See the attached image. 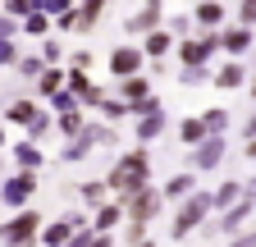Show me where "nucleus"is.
Segmentation results:
<instances>
[{
  "instance_id": "2f4dec72",
  "label": "nucleus",
  "mask_w": 256,
  "mask_h": 247,
  "mask_svg": "<svg viewBox=\"0 0 256 247\" xmlns=\"http://www.w3.org/2000/svg\"><path fill=\"white\" fill-rule=\"evenodd\" d=\"M32 10H37L32 0H0V14H10V18H28Z\"/></svg>"
},
{
  "instance_id": "4c0bfd02",
  "label": "nucleus",
  "mask_w": 256,
  "mask_h": 247,
  "mask_svg": "<svg viewBox=\"0 0 256 247\" xmlns=\"http://www.w3.org/2000/svg\"><path fill=\"white\" fill-rule=\"evenodd\" d=\"M42 60H46V64H60V60H64V46L60 42H42V50H37Z\"/></svg>"
},
{
  "instance_id": "7c9ffc66",
  "label": "nucleus",
  "mask_w": 256,
  "mask_h": 247,
  "mask_svg": "<svg viewBox=\"0 0 256 247\" xmlns=\"http://www.w3.org/2000/svg\"><path fill=\"white\" fill-rule=\"evenodd\" d=\"M46 101L55 106L50 114H60V110H82V106H78V96H74V92H69V87H60V92H55V96H46Z\"/></svg>"
},
{
  "instance_id": "4468645a",
  "label": "nucleus",
  "mask_w": 256,
  "mask_h": 247,
  "mask_svg": "<svg viewBox=\"0 0 256 247\" xmlns=\"http://www.w3.org/2000/svg\"><path fill=\"white\" fill-rule=\"evenodd\" d=\"M151 96V78H142V74H133V78H119V101L133 110V106H142Z\"/></svg>"
},
{
  "instance_id": "f8f14e48",
  "label": "nucleus",
  "mask_w": 256,
  "mask_h": 247,
  "mask_svg": "<svg viewBox=\"0 0 256 247\" xmlns=\"http://www.w3.org/2000/svg\"><path fill=\"white\" fill-rule=\"evenodd\" d=\"M188 192H197V174L192 170H178V174H170L165 183H160V197L165 202H183Z\"/></svg>"
},
{
  "instance_id": "7ed1b4c3",
  "label": "nucleus",
  "mask_w": 256,
  "mask_h": 247,
  "mask_svg": "<svg viewBox=\"0 0 256 247\" xmlns=\"http://www.w3.org/2000/svg\"><path fill=\"white\" fill-rule=\"evenodd\" d=\"M206 215H210V192H188L183 202H178V210H174V220H170V238H188V234H197L202 229V220H206Z\"/></svg>"
},
{
  "instance_id": "0eeeda50",
  "label": "nucleus",
  "mask_w": 256,
  "mask_h": 247,
  "mask_svg": "<svg viewBox=\"0 0 256 247\" xmlns=\"http://www.w3.org/2000/svg\"><path fill=\"white\" fill-rule=\"evenodd\" d=\"M32 197H37V174H32V170H14L10 178H0V206L23 210Z\"/></svg>"
},
{
  "instance_id": "2eb2a0df",
  "label": "nucleus",
  "mask_w": 256,
  "mask_h": 247,
  "mask_svg": "<svg viewBox=\"0 0 256 247\" xmlns=\"http://www.w3.org/2000/svg\"><path fill=\"white\" fill-rule=\"evenodd\" d=\"M69 238H74V224H69V215H60V220L42 224V234H37V247H64Z\"/></svg>"
},
{
  "instance_id": "f03ea898",
  "label": "nucleus",
  "mask_w": 256,
  "mask_h": 247,
  "mask_svg": "<svg viewBox=\"0 0 256 247\" xmlns=\"http://www.w3.org/2000/svg\"><path fill=\"white\" fill-rule=\"evenodd\" d=\"M92 146H119L114 128H106V124H82V133H74L69 142H64L60 160H64V165H78V160L92 156Z\"/></svg>"
},
{
  "instance_id": "58836bf2",
  "label": "nucleus",
  "mask_w": 256,
  "mask_h": 247,
  "mask_svg": "<svg viewBox=\"0 0 256 247\" xmlns=\"http://www.w3.org/2000/svg\"><path fill=\"white\" fill-rule=\"evenodd\" d=\"M92 238H96V234H92V224H87V229H74V238L64 242V247H92Z\"/></svg>"
},
{
  "instance_id": "20e7f679",
  "label": "nucleus",
  "mask_w": 256,
  "mask_h": 247,
  "mask_svg": "<svg viewBox=\"0 0 256 247\" xmlns=\"http://www.w3.org/2000/svg\"><path fill=\"white\" fill-rule=\"evenodd\" d=\"M37 234H42V215L23 206L14 220H0V247H37Z\"/></svg>"
},
{
  "instance_id": "09e8293b",
  "label": "nucleus",
  "mask_w": 256,
  "mask_h": 247,
  "mask_svg": "<svg viewBox=\"0 0 256 247\" xmlns=\"http://www.w3.org/2000/svg\"><path fill=\"white\" fill-rule=\"evenodd\" d=\"M0 146H10V142H5V124H0Z\"/></svg>"
},
{
  "instance_id": "a19ab883",
  "label": "nucleus",
  "mask_w": 256,
  "mask_h": 247,
  "mask_svg": "<svg viewBox=\"0 0 256 247\" xmlns=\"http://www.w3.org/2000/svg\"><path fill=\"white\" fill-rule=\"evenodd\" d=\"M229 247H256V229H242V234H234V238H229Z\"/></svg>"
},
{
  "instance_id": "b1692460",
  "label": "nucleus",
  "mask_w": 256,
  "mask_h": 247,
  "mask_svg": "<svg viewBox=\"0 0 256 247\" xmlns=\"http://www.w3.org/2000/svg\"><path fill=\"white\" fill-rule=\"evenodd\" d=\"M242 197V183L238 178H229V183H220V188L210 192V210H224V206H234Z\"/></svg>"
},
{
  "instance_id": "49530a36",
  "label": "nucleus",
  "mask_w": 256,
  "mask_h": 247,
  "mask_svg": "<svg viewBox=\"0 0 256 247\" xmlns=\"http://www.w3.org/2000/svg\"><path fill=\"white\" fill-rule=\"evenodd\" d=\"M242 151H247V160H252V165H256V138H252V142H247V146H242Z\"/></svg>"
},
{
  "instance_id": "393cba45",
  "label": "nucleus",
  "mask_w": 256,
  "mask_h": 247,
  "mask_svg": "<svg viewBox=\"0 0 256 247\" xmlns=\"http://www.w3.org/2000/svg\"><path fill=\"white\" fill-rule=\"evenodd\" d=\"M50 133H55V114H50V110H37V114H32V124H28V138H32V142H46Z\"/></svg>"
},
{
  "instance_id": "aec40b11",
  "label": "nucleus",
  "mask_w": 256,
  "mask_h": 247,
  "mask_svg": "<svg viewBox=\"0 0 256 247\" xmlns=\"http://www.w3.org/2000/svg\"><path fill=\"white\" fill-rule=\"evenodd\" d=\"M78 202L82 206H101V202H110V188H106V178H87V183H78Z\"/></svg>"
},
{
  "instance_id": "423d86ee",
  "label": "nucleus",
  "mask_w": 256,
  "mask_h": 247,
  "mask_svg": "<svg viewBox=\"0 0 256 247\" xmlns=\"http://www.w3.org/2000/svg\"><path fill=\"white\" fill-rule=\"evenodd\" d=\"M133 114H138V124H133V133H138V142L146 146V142H156L160 133L170 128V119H165V106H160V96L151 92V96L142 101V106H133Z\"/></svg>"
},
{
  "instance_id": "c03bdc74",
  "label": "nucleus",
  "mask_w": 256,
  "mask_h": 247,
  "mask_svg": "<svg viewBox=\"0 0 256 247\" xmlns=\"http://www.w3.org/2000/svg\"><path fill=\"white\" fill-rule=\"evenodd\" d=\"M92 247H119V242H114V234H96V238H92Z\"/></svg>"
},
{
  "instance_id": "5701e85b",
  "label": "nucleus",
  "mask_w": 256,
  "mask_h": 247,
  "mask_svg": "<svg viewBox=\"0 0 256 247\" xmlns=\"http://www.w3.org/2000/svg\"><path fill=\"white\" fill-rule=\"evenodd\" d=\"M64 87V69H55V64H46L42 74H37V96L46 101V96H55V92Z\"/></svg>"
},
{
  "instance_id": "c9c22d12",
  "label": "nucleus",
  "mask_w": 256,
  "mask_h": 247,
  "mask_svg": "<svg viewBox=\"0 0 256 247\" xmlns=\"http://www.w3.org/2000/svg\"><path fill=\"white\" fill-rule=\"evenodd\" d=\"M92 64H96V55H92V50H74V55H69V69H78V74H87Z\"/></svg>"
},
{
  "instance_id": "c756f323",
  "label": "nucleus",
  "mask_w": 256,
  "mask_h": 247,
  "mask_svg": "<svg viewBox=\"0 0 256 247\" xmlns=\"http://www.w3.org/2000/svg\"><path fill=\"white\" fill-rule=\"evenodd\" d=\"M178 82H183V87H202V82H210V69H206V64H183Z\"/></svg>"
},
{
  "instance_id": "37998d69",
  "label": "nucleus",
  "mask_w": 256,
  "mask_h": 247,
  "mask_svg": "<svg viewBox=\"0 0 256 247\" xmlns=\"http://www.w3.org/2000/svg\"><path fill=\"white\" fill-rule=\"evenodd\" d=\"M242 138H247V142H252V138H256V110H252V114H247V119H242Z\"/></svg>"
},
{
  "instance_id": "f704fd0d",
  "label": "nucleus",
  "mask_w": 256,
  "mask_h": 247,
  "mask_svg": "<svg viewBox=\"0 0 256 247\" xmlns=\"http://www.w3.org/2000/svg\"><path fill=\"white\" fill-rule=\"evenodd\" d=\"M18 55H23V50H18V42H14V37L0 42V64H10V69H14V60H18Z\"/></svg>"
},
{
  "instance_id": "9d476101",
  "label": "nucleus",
  "mask_w": 256,
  "mask_h": 247,
  "mask_svg": "<svg viewBox=\"0 0 256 247\" xmlns=\"http://www.w3.org/2000/svg\"><path fill=\"white\" fill-rule=\"evenodd\" d=\"M142 69H146L142 46H114V50H110V74H114V78H133V74H142Z\"/></svg>"
},
{
  "instance_id": "a878e982",
  "label": "nucleus",
  "mask_w": 256,
  "mask_h": 247,
  "mask_svg": "<svg viewBox=\"0 0 256 247\" xmlns=\"http://www.w3.org/2000/svg\"><path fill=\"white\" fill-rule=\"evenodd\" d=\"M42 69H46V60H42V55H18V60H14V74L28 78V82H37Z\"/></svg>"
},
{
  "instance_id": "c85d7f7f",
  "label": "nucleus",
  "mask_w": 256,
  "mask_h": 247,
  "mask_svg": "<svg viewBox=\"0 0 256 247\" xmlns=\"http://www.w3.org/2000/svg\"><path fill=\"white\" fill-rule=\"evenodd\" d=\"M197 119H202V128H206V133H224V128H229V110H220V106L206 110V114H197Z\"/></svg>"
},
{
  "instance_id": "dca6fc26",
  "label": "nucleus",
  "mask_w": 256,
  "mask_h": 247,
  "mask_svg": "<svg viewBox=\"0 0 256 247\" xmlns=\"http://www.w3.org/2000/svg\"><path fill=\"white\" fill-rule=\"evenodd\" d=\"M174 42H178L174 32H165V28H156V32H146V42H142V55H146V60H165V55L174 50Z\"/></svg>"
},
{
  "instance_id": "8fccbe9b",
  "label": "nucleus",
  "mask_w": 256,
  "mask_h": 247,
  "mask_svg": "<svg viewBox=\"0 0 256 247\" xmlns=\"http://www.w3.org/2000/svg\"><path fill=\"white\" fill-rule=\"evenodd\" d=\"M247 87H252V96H256V78H252V82H247Z\"/></svg>"
},
{
  "instance_id": "39448f33",
  "label": "nucleus",
  "mask_w": 256,
  "mask_h": 247,
  "mask_svg": "<svg viewBox=\"0 0 256 247\" xmlns=\"http://www.w3.org/2000/svg\"><path fill=\"white\" fill-rule=\"evenodd\" d=\"M160 210H165V197H160V188H138L133 197H124V220L138 224V229H151V220H160Z\"/></svg>"
},
{
  "instance_id": "cd10ccee",
  "label": "nucleus",
  "mask_w": 256,
  "mask_h": 247,
  "mask_svg": "<svg viewBox=\"0 0 256 247\" xmlns=\"http://www.w3.org/2000/svg\"><path fill=\"white\" fill-rule=\"evenodd\" d=\"M202 138H210V133L202 128V119H183V124H178V142H183V146H197Z\"/></svg>"
},
{
  "instance_id": "de8ad7c7",
  "label": "nucleus",
  "mask_w": 256,
  "mask_h": 247,
  "mask_svg": "<svg viewBox=\"0 0 256 247\" xmlns=\"http://www.w3.org/2000/svg\"><path fill=\"white\" fill-rule=\"evenodd\" d=\"M128 247H156V238H151V234H146V238H142V242H128Z\"/></svg>"
},
{
  "instance_id": "412c9836",
  "label": "nucleus",
  "mask_w": 256,
  "mask_h": 247,
  "mask_svg": "<svg viewBox=\"0 0 256 247\" xmlns=\"http://www.w3.org/2000/svg\"><path fill=\"white\" fill-rule=\"evenodd\" d=\"M50 23H55L50 14H42V10H32L28 18H18V37H46V32H50Z\"/></svg>"
},
{
  "instance_id": "72a5a7b5",
  "label": "nucleus",
  "mask_w": 256,
  "mask_h": 247,
  "mask_svg": "<svg viewBox=\"0 0 256 247\" xmlns=\"http://www.w3.org/2000/svg\"><path fill=\"white\" fill-rule=\"evenodd\" d=\"M101 114H106V119L114 124V119H124V114H133V110H128V106H124L119 96H106V101H101Z\"/></svg>"
},
{
  "instance_id": "603ef678",
  "label": "nucleus",
  "mask_w": 256,
  "mask_h": 247,
  "mask_svg": "<svg viewBox=\"0 0 256 247\" xmlns=\"http://www.w3.org/2000/svg\"><path fill=\"white\" fill-rule=\"evenodd\" d=\"M252 210H256V202H252Z\"/></svg>"
},
{
  "instance_id": "6ab92c4d",
  "label": "nucleus",
  "mask_w": 256,
  "mask_h": 247,
  "mask_svg": "<svg viewBox=\"0 0 256 247\" xmlns=\"http://www.w3.org/2000/svg\"><path fill=\"white\" fill-rule=\"evenodd\" d=\"M197 23L206 28V32H220L224 28V5L220 0H197Z\"/></svg>"
},
{
  "instance_id": "a18cd8bd",
  "label": "nucleus",
  "mask_w": 256,
  "mask_h": 247,
  "mask_svg": "<svg viewBox=\"0 0 256 247\" xmlns=\"http://www.w3.org/2000/svg\"><path fill=\"white\" fill-rule=\"evenodd\" d=\"M242 197H247V202H256V178H252V183H242Z\"/></svg>"
},
{
  "instance_id": "4be33fe9",
  "label": "nucleus",
  "mask_w": 256,
  "mask_h": 247,
  "mask_svg": "<svg viewBox=\"0 0 256 247\" xmlns=\"http://www.w3.org/2000/svg\"><path fill=\"white\" fill-rule=\"evenodd\" d=\"M242 82H247V69L238 64V60H229V64H220V74H215V87L234 92V87H242Z\"/></svg>"
},
{
  "instance_id": "f3484780",
  "label": "nucleus",
  "mask_w": 256,
  "mask_h": 247,
  "mask_svg": "<svg viewBox=\"0 0 256 247\" xmlns=\"http://www.w3.org/2000/svg\"><path fill=\"white\" fill-rule=\"evenodd\" d=\"M37 110H42V106H37V96H14V101L5 106V124H23V128H28Z\"/></svg>"
},
{
  "instance_id": "9b49d317",
  "label": "nucleus",
  "mask_w": 256,
  "mask_h": 247,
  "mask_svg": "<svg viewBox=\"0 0 256 247\" xmlns=\"http://www.w3.org/2000/svg\"><path fill=\"white\" fill-rule=\"evenodd\" d=\"M124 224V202H101L92 210V234H114Z\"/></svg>"
},
{
  "instance_id": "3c124183",
  "label": "nucleus",
  "mask_w": 256,
  "mask_h": 247,
  "mask_svg": "<svg viewBox=\"0 0 256 247\" xmlns=\"http://www.w3.org/2000/svg\"><path fill=\"white\" fill-rule=\"evenodd\" d=\"M0 170H5V151H0Z\"/></svg>"
},
{
  "instance_id": "1a4fd4ad",
  "label": "nucleus",
  "mask_w": 256,
  "mask_h": 247,
  "mask_svg": "<svg viewBox=\"0 0 256 247\" xmlns=\"http://www.w3.org/2000/svg\"><path fill=\"white\" fill-rule=\"evenodd\" d=\"M124 28H128V37H146L156 28H165V0H142V10L128 14Z\"/></svg>"
},
{
  "instance_id": "473e14b6",
  "label": "nucleus",
  "mask_w": 256,
  "mask_h": 247,
  "mask_svg": "<svg viewBox=\"0 0 256 247\" xmlns=\"http://www.w3.org/2000/svg\"><path fill=\"white\" fill-rule=\"evenodd\" d=\"M165 32L188 37V32H192V14H170V18H165Z\"/></svg>"
},
{
  "instance_id": "a211bd4d",
  "label": "nucleus",
  "mask_w": 256,
  "mask_h": 247,
  "mask_svg": "<svg viewBox=\"0 0 256 247\" xmlns=\"http://www.w3.org/2000/svg\"><path fill=\"white\" fill-rule=\"evenodd\" d=\"M220 46L229 50V55H242V50L252 46V28H247V23H238V28H224V32H220Z\"/></svg>"
},
{
  "instance_id": "79ce46f5",
  "label": "nucleus",
  "mask_w": 256,
  "mask_h": 247,
  "mask_svg": "<svg viewBox=\"0 0 256 247\" xmlns=\"http://www.w3.org/2000/svg\"><path fill=\"white\" fill-rule=\"evenodd\" d=\"M238 18H242V23H247V28H252V23H256V0H242V10H238Z\"/></svg>"
},
{
  "instance_id": "ea45409f",
  "label": "nucleus",
  "mask_w": 256,
  "mask_h": 247,
  "mask_svg": "<svg viewBox=\"0 0 256 247\" xmlns=\"http://www.w3.org/2000/svg\"><path fill=\"white\" fill-rule=\"evenodd\" d=\"M5 37H18V18H10V14H0V42Z\"/></svg>"
},
{
  "instance_id": "6e6552de",
  "label": "nucleus",
  "mask_w": 256,
  "mask_h": 247,
  "mask_svg": "<svg viewBox=\"0 0 256 247\" xmlns=\"http://www.w3.org/2000/svg\"><path fill=\"white\" fill-rule=\"evenodd\" d=\"M220 160H224V133H210V138H202L197 146H188V170H192V174L220 170Z\"/></svg>"
},
{
  "instance_id": "bb28decb",
  "label": "nucleus",
  "mask_w": 256,
  "mask_h": 247,
  "mask_svg": "<svg viewBox=\"0 0 256 247\" xmlns=\"http://www.w3.org/2000/svg\"><path fill=\"white\" fill-rule=\"evenodd\" d=\"M82 124H87V119H82V110H60V114H55V128H60L64 138L82 133Z\"/></svg>"
},
{
  "instance_id": "e433bc0d",
  "label": "nucleus",
  "mask_w": 256,
  "mask_h": 247,
  "mask_svg": "<svg viewBox=\"0 0 256 247\" xmlns=\"http://www.w3.org/2000/svg\"><path fill=\"white\" fill-rule=\"evenodd\" d=\"M32 5H37L42 14H50V18H55V14H64V10H69L74 0H32Z\"/></svg>"
},
{
  "instance_id": "ddd939ff",
  "label": "nucleus",
  "mask_w": 256,
  "mask_h": 247,
  "mask_svg": "<svg viewBox=\"0 0 256 247\" xmlns=\"http://www.w3.org/2000/svg\"><path fill=\"white\" fill-rule=\"evenodd\" d=\"M14 165H18V170H32V174H42V165H46V151H42V142H32V138L14 142Z\"/></svg>"
},
{
  "instance_id": "f257e3e1",
  "label": "nucleus",
  "mask_w": 256,
  "mask_h": 247,
  "mask_svg": "<svg viewBox=\"0 0 256 247\" xmlns=\"http://www.w3.org/2000/svg\"><path fill=\"white\" fill-rule=\"evenodd\" d=\"M146 178H151V156H146V146H128V151H119V156H114L106 188L114 192V202H124V197H133L138 188H146Z\"/></svg>"
}]
</instances>
